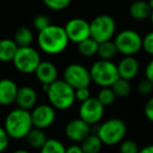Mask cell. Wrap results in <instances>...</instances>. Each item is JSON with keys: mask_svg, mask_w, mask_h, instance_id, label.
<instances>
[{"mask_svg": "<svg viewBox=\"0 0 153 153\" xmlns=\"http://www.w3.org/2000/svg\"><path fill=\"white\" fill-rule=\"evenodd\" d=\"M137 91L142 96H148L151 92H153V83H151L147 79L142 80L137 85Z\"/></svg>", "mask_w": 153, "mask_h": 153, "instance_id": "31", "label": "cell"}, {"mask_svg": "<svg viewBox=\"0 0 153 153\" xmlns=\"http://www.w3.org/2000/svg\"><path fill=\"white\" fill-rule=\"evenodd\" d=\"M10 138L11 137L9 136L7 132L5 131L4 127L0 126V153L7 150L10 144Z\"/></svg>", "mask_w": 153, "mask_h": 153, "instance_id": "34", "label": "cell"}, {"mask_svg": "<svg viewBox=\"0 0 153 153\" xmlns=\"http://www.w3.org/2000/svg\"><path fill=\"white\" fill-rule=\"evenodd\" d=\"M117 53L123 56H134L143 48V37L133 30H124L115 36Z\"/></svg>", "mask_w": 153, "mask_h": 153, "instance_id": "7", "label": "cell"}, {"mask_svg": "<svg viewBox=\"0 0 153 153\" xmlns=\"http://www.w3.org/2000/svg\"><path fill=\"white\" fill-rule=\"evenodd\" d=\"M66 148L57 138H47L46 143L40 149V153H65Z\"/></svg>", "mask_w": 153, "mask_h": 153, "instance_id": "26", "label": "cell"}, {"mask_svg": "<svg viewBox=\"0 0 153 153\" xmlns=\"http://www.w3.org/2000/svg\"><path fill=\"white\" fill-rule=\"evenodd\" d=\"M105 106L97 98H89L81 103L79 107V117L87 124L96 125L104 117Z\"/></svg>", "mask_w": 153, "mask_h": 153, "instance_id": "10", "label": "cell"}, {"mask_svg": "<svg viewBox=\"0 0 153 153\" xmlns=\"http://www.w3.org/2000/svg\"><path fill=\"white\" fill-rule=\"evenodd\" d=\"M65 153H84L82 150L81 146H78V145H71L68 148H66Z\"/></svg>", "mask_w": 153, "mask_h": 153, "instance_id": "37", "label": "cell"}, {"mask_svg": "<svg viewBox=\"0 0 153 153\" xmlns=\"http://www.w3.org/2000/svg\"><path fill=\"white\" fill-rule=\"evenodd\" d=\"M111 88L114 91L117 98H126L130 94L131 92V85H130V82L128 80L122 79L119 78L114 83L111 85Z\"/></svg>", "mask_w": 153, "mask_h": 153, "instance_id": "25", "label": "cell"}, {"mask_svg": "<svg viewBox=\"0 0 153 153\" xmlns=\"http://www.w3.org/2000/svg\"><path fill=\"white\" fill-rule=\"evenodd\" d=\"M14 41L18 47H23V46H30L34 41V34L30 28L26 27V26H21L15 32L14 35Z\"/></svg>", "mask_w": 153, "mask_h": 153, "instance_id": "22", "label": "cell"}, {"mask_svg": "<svg viewBox=\"0 0 153 153\" xmlns=\"http://www.w3.org/2000/svg\"><path fill=\"white\" fill-rule=\"evenodd\" d=\"M33 125L36 128L46 129L56 121V110L51 104L36 105L30 111Z\"/></svg>", "mask_w": 153, "mask_h": 153, "instance_id": "12", "label": "cell"}, {"mask_svg": "<svg viewBox=\"0 0 153 153\" xmlns=\"http://www.w3.org/2000/svg\"><path fill=\"white\" fill-rule=\"evenodd\" d=\"M91 81L101 87H111L120 78L117 64L111 60H98L89 69Z\"/></svg>", "mask_w": 153, "mask_h": 153, "instance_id": "5", "label": "cell"}, {"mask_svg": "<svg viewBox=\"0 0 153 153\" xmlns=\"http://www.w3.org/2000/svg\"><path fill=\"white\" fill-rule=\"evenodd\" d=\"M143 49L148 55L153 57V30L146 35L143 38Z\"/></svg>", "mask_w": 153, "mask_h": 153, "instance_id": "32", "label": "cell"}, {"mask_svg": "<svg viewBox=\"0 0 153 153\" xmlns=\"http://www.w3.org/2000/svg\"><path fill=\"white\" fill-rule=\"evenodd\" d=\"M45 7L51 11H63L71 3V0H42Z\"/></svg>", "mask_w": 153, "mask_h": 153, "instance_id": "28", "label": "cell"}, {"mask_svg": "<svg viewBox=\"0 0 153 153\" xmlns=\"http://www.w3.org/2000/svg\"><path fill=\"white\" fill-rule=\"evenodd\" d=\"M37 100H38V96L34 88L30 86H22L18 89L15 103L19 108L30 110L36 106Z\"/></svg>", "mask_w": 153, "mask_h": 153, "instance_id": "17", "label": "cell"}, {"mask_svg": "<svg viewBox=\"0 0 153 153\" xmlns=\"http://www.w3.org/2000/svg\"><path fill=\"white\" fill-rule=\"evenodd\" d=\"M3 127L13 140L25 138L30 129L34 127L30 111L19 107L13 109L5 117Z\"/></svg>", "mask_w": 153, "mask_h": 153, "instance_id": "2", "label": "cell"}, {"mask_svg": "<svg viewBox=\"0 0 153 153\" xmlns=\"http://www.w3.org/2000/svg\"><path fill=\"white\" fill-rule=\"evenodd\" d=\"M145 115L150 122L153 123V97H151L148 101H147L146 105H145Z\"/></svg>", "mask_w": 153, "mask_h": 153, "instance_id": "35", "label": "cell"}, {"mask_svg": "<svg viewBox=\"0 0 153 153\" xmlns=\"http://www.w3.org/2000/svg\"><path fill=\"white\" fill-rule=\"evenodd\" d=\"M148 3H149V5H150V7L153 10V0H149L148 1Z\"/></svg>", "mask_w": 153, "mask_h": 153, "instance_id": "40", "label": "cell"}, {"mask_svg": "<svg viewBox=\"0 0 153 153\" xmlns=\"http://www.w3.org/2000/svg\"><path fill=\"white\" fill-rule=\"evenodd\" d=\"M98 48L99 42H97L91 37L78 43V51H79L80 55L86 58L94 57V55H97L98 53Z\"/></svg>", "mask_w": 153, "mask_h": 153, "instance_id": "23", "label": "cell"}, {"mask_svg": "<svg viewBox=\"0 0 153 153\" xmlns=\"http://www.w3.org/2000/svg\"><path fill=\"white\" fill-rule=\"evenodd\" d=\"M97 99L106 107L110 106L114 103L117 96L111 87H102V89L99 91L98 96H97Z\"/></svg>", "mask_w": 153, "mask_h": 153, "instance_id": "27", "label": "cell"}, {"mask_svg": "<svg viewBox=\"0 0 153 153\" xmlns=\"http://www.w3.org/2000/svg\"><path fill=\"white\" fill-rule=\"evenodd\" d=\"M138 153H153V145H148L143 149H140Z\"/></svg>", "mask_w": 153, "mask_h": 153, "instance_id": "38", "label": "cell"}, {"mask_svg": "<svg viewBox=\"0 0 153 153\" xmlns=\"http://www.w3.org/2000/svg\"><path fill=\"white\" fill-rule=\"evenodd\" d=\"M150 20H151V23H152V25H153V10H152V12H151V15H150Z\"/></svg>", "mask_w": 153, "mask_h": 153, "instance_id": "41", "label": "cell"}, {"mask_svg": "<svg viewBox=\"0 0 153 153\" xmlns=\"http://www.w3.org/2000/svg\"><path fill=\"white\" fill-rule=\"evenodd\" d=\"M51 24V23L49 18L47 17L46 15H43V14H39V15H37L36 17L33 19V25H34V27L36 28L38 32L46 28L47 26H49Z\"/></svg>", "mask_w": 153, "mask_h": 153, "instance_id": "30", "label": "cell"}, {"mask_svg": "<svg viewBox=\"0 0 153 153\" xmlns=\"http://www.w3.org/2000/svg\"><path fill=\"white\" fill-rule=\"evenodd\" d=\"M37 43L43 53L55 56L63 53L67 48L69 39L64 26L51 24L46 28L38 32Z\"/></svg>", "mask_w": 153, "mask_h": 153, "instance_id": "1", "label": "cell"}, {"mask_svg": "<svg viewBox=\"0 0 153 153\" xmlns=\"http://www.w3.org/2000/svg\"><path fill=\"white\" fill-rule=\"evenodd\" d=\"M152 9L149 5L148 1L135 0L129 7V14L135 20H145L150 18Z\"/></svg>", "mask_w": 153, "mask_h": 153, "instance_id": "18", "label": "cell"}, {"mask_svg": "<svg viewBox=\"0 0 153 153\" xmlns=\"http://www.w3.org/2000/svg\"><path fill=\"white\" fill-rule=\"evenodd\" d=\"M74 94H76V100H78L79 102H84V101L88 100L89 98H91L90 94V90L88 87H81L74 89Z\"/></svg>", "mask_w": 153, "mask_h": 153, "instance_id": "33", "label": "cell"}, {"mask_svg": "<svg viewBox=\"0 0 153 153\" xmlns=\"http://www.w3.org/2000/svg\"><path fill=\"white\" fill-rule=\"evenodd\" d=\"M64 30L69 41L74 43H80L90 37L89 22L83 18H72L66 22Z\"/></svg>", "mask_w": 153, "mask_h": 153, "instance_id": "11", "label": "cell"}, {"mask_svg": "<svg viewBox=\"0 0 153 153\" xmlns=\"http://www.w3.org/2000/svg\"><path fill=\"white\" fill-rule=\"evenodd\" d=\"M18 49V45L14 39L4 38L0 40V61L10 62L13 61L15 53Z\"/></svg>", "mask_w": 153, "mask_h": 153, "instance_id": "19", "label": "cell"}, {"mask_svg": "<svg viewBox=\"0 0 153 153\" xmlns=\"http://www.w3.org/2000/svg\"><path fill=\"white\" fill-rule=\"evenodd\" d=\"M42 61L40 53L32 46L18 47L13 59V64L19 72L24 74H35L37 67Z\"/></svg>", "mask_w": 153, "mask_h": 153, "instance_id": "6", "label": "cell"}, {"mask_svg": "<svg viewBox=\"0 0 153 153\" xmlns=\"http://www.w3.org/2000/svg\"><path fill=\"white\" fill-rule=\"evenodd\" d=\"M89 25L90 37L99 43L111 40L117 28L115 20L107 14L97 16L89 22Z\"/></svg>", "mask_w": 153, "mask_h": 153, "instance_id": "8", "label": "cell"}, {"mask_svg": "<svg viewBox=\"0 0 153 153\" xmlns=\"http://www.w3.org/2000/svg\"><path fill=\"white\" fill-rule=\"evenodd\" d=\"M117 66L120 78L128 81L134 79L140 71V63L134 56H124Z\"/></svg>", "mask_w": 153, "mask_h": 153, "instance_id": "14", "label": "cell"}, {"mask_svg": "<svg viewBox=\"0 0 153 153\" xmlns=\"http://www.w3.org/2000/svg\"><path fill=\"white\" fill-rule=\"evenodd\" d=\"M140 149L135 142L131 140H123L120 143V153H138Z\"/></svg>", "mask_w": 153, "mask_h": 153, "instance_id": "29", "label": "cell"}, {"mask_svg": "<svg viewBox=\"0 0 153 153\" xmlns=\"http://www.w3.org/2000/svg\"><path fill=\"white\" fill-rule=\"evenodd\" d=\"M65 135L68 140L74 143H81L90 134V125L82 119H74L65 126Z\"/></svg>", "mask_w": 153, "mask_h": 153, "instance_id": "13", "label": "cell"}, {"mask_svg": "<svg viewBox=\"0 0 153 153\" xmlns=\"http://www.w3.org/2000/svg\"><path fill=\"white\" fill-rule=\"evenodd\" d=\"M102 140L98 135L90 133L84 140L81 142V148L84 153H100L103 146Z\"/></svg>", "mask_w": 153, "mask_h": 153, "instance_id": "21", "label": "cell"}, {"mask_svg": "<svg viewBox=\"0 0 153 153\" xmlns=\"http://www.w3.org/2000/svg\"><path fill=\"white\" fill-rule=\"evenodd\" d=\"M117 49L114 42L111 40L105 41V42L99 43L98 53L99 58L102 60H112L117 56Z\"/></svg>", "mask_w": 153, "mask_h": 153, "instance_id": "24", "label": "cell"}, {"mask_svg": "<svg viewBox=\"0 0 153 153\" xmlns=\"http://www.w3.org/2000/svg\"><path fill=\"white\" fill-rule=\"evenodd\" d=\"M145 76H146V79L149 80L151 83H153V59H151L148 62V64L146 65L145 68Z\"/></svg>", "mask_w": 153, "mask_h": 153, "instance_id": "36", "label": "cell"}, {"mask_svg": "<svg viewBox=\"0 0 153 153\" xmlns=\"http://www.w3.org/2000/svg\"><path fill=\"white\" fill-rule=\"evenodd\" d=\"M25 138H26L27 144L30 145L32 148L39 149V150L42 148V146L47 140L46 133L43 131V129L36 128V127H33L32 129H30V131L27 133Z\"/></svg>", "mask_w": 153, "mask_h": 153, "instance_id": "20", "label": "cell"}, {"mask_svg": "<svg viewBox=\"0 0 153 153\" xmlns=\"http://www.w3.org/2000/svg\"><path fill=\"white\" fill-rule=\"evenodd\" d=\"M18 89L16 82L12 79L4 78L0 80V105L9 106L15 103Z\"/></svg>", "mask_w": 153, "mask_h": 153, "instance_id": "16", "label": "cell"}, {"mask_svg": "<svg viewBox=\"0 0 153 153\" xmlns=\"http://www.w3.org/2000/svg\"><path fill=\"white\" fill-rule=\"evenodd\" d=\"M127 133V125L121 119L112 117L103 122L97 130V135L104 145L113 146L124 140Z\"/></svg>", "mask_w": 153, "mask_h": 153, "instance_id": "4", "label": "cell"}, {"mask_svg": "<svg viewBox=\"0 0 153 153\" xmlns=\"http://www.w3.org/2000/svg\"><path fill=\"white\" fill-rule=\"evenodd\" d=\"M35 76L42 85H49L58 80V69L51 61H41L35 71Z\"/></svg>", "mask_w": 153, "mask_h": 153, "instance_id": "15", "label": "cell"}, {"mask_svg": "<svg viewBox=\"0 0 153 153\" xmlns=\"http://www.w3.org/2000/svg\"><path fill=\"white\" fill-rule=\"evenodd\" d=\"M63 80L72 88L88 87L91 83L89 69L78 63H72L66 66L63 71Z\"/></svg>", "mask_w": 153, "mask_h": 153, "instance_id": "9", "label": "cell"}, {"mask_svg": "<svg viewBox=\"0 0 153 153\" xmlns=\"http://www.w3.org/2000/svg\"><path fill=\"white\" fill-rule=\"evenodd\" d=\"M46 96L49 104L55 109L67 110L76 102L74 88H72L63 79L57 80L53 83L49 84L48 89L46 90Z\"/></svg>", "mask_w": 153, "mask_h": 153, "instance_id": "3", "label": "cell"}, {"mask_svg": "<svg viewBox=\"0 0 153 153\" xmlns=\"http://www.w3.org/2000/svg\"><path fill=\"white\" fill-rule=\"evenodd\" d=\"M12 153H30V152L26 150V149H17V150L13 151Z\"/></svg>", "mask_w": 153, "mask_h": 153, "instance_id": "39", "label": "cell"}]
</instances>
